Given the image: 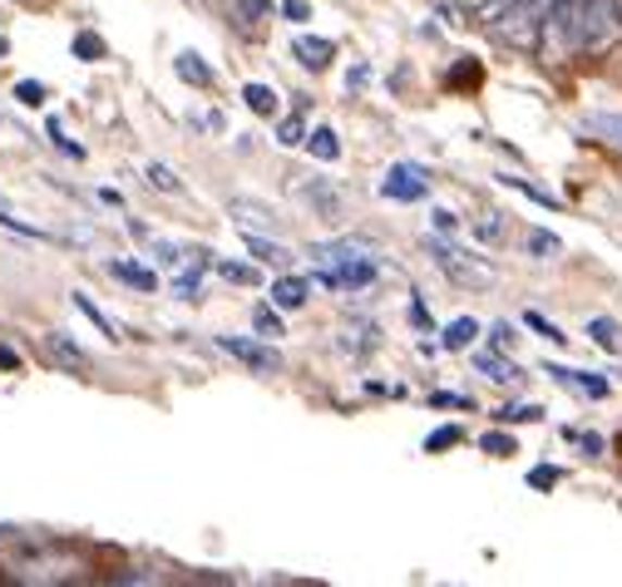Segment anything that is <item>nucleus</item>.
Returning a JSON list of instances; mask_svg holds the SVG:
<instances>
[{
    "label": "nucleus",
    "mask_w": 622,
    "mask_h": 587,
    "mask_svg": "<svg viewBox=\"0 0 622 587\" xmlns=\"http://www.w3.org/2000/svg\"><path fill=\"white\" fill-rule=\"evenodd\" d=\"M489 341H494V346H514V326H509V321H494V326H489Z\"/></svg>",
    "instance_id": "nucleus-40"
},
{
    "label": "nucleus",
    "mask_w": 622,
    "mask_h": 587,
    "mask_svg": "<svg viewBox=\"0 0 622 587\" xmlns=\"http://www.w3.org/2000/svg\"><path fill=\"white\" fill-rule=\"evenodd\" d=\"M579 445L588 449V454H602V449H608V445H602V435H579Z\"/></svg>",
    "instance_id": "nucleus-42"
},
{
    "label": "nucleus",
    "mask_w": 622,
    "mask_h": 587,
    "mask_svg": "<svg viewBox=\"0 0 622 587\" xmlns=\"http://www.w3.org/2000/svg\"><path fill=\"white\" fill-rule=\"evenodd\" d=\"M291 54H297L307 70H326V64L336 60V45L326 40V35H297V45H291Z\"/></svg>",
    "instance_id": "nucleus-11"
},
{
    "label": "nucleus",
    "mask_w": 622,
    "mask_h": 587,
    "mask_svg": "<svg viewBox=\"0 0 622 587\" xmlns=\"http://www.w3.org/2000/svg\"><path fill=\"white\" fill-rule=\"evenodd\" d=\"M307 143H311V153H316L322 163H336V159H341V139H336L332 128H316V134H307Z\"/></svg>",
    "instance_id": "nucleus-24"
},
{
    "label": "nucleus",
    "mask_w": 622,
    "mask_h": 587,
    "mask_svg": "<svg viewBox=\"0 0 622 587\" xmlns=\"http://www.w3.org/2000/svg\"><path fill=\"white\" fill-rule=\"evenodd\" d=\"M15 99H21V104H45V85L40 79H21V85H15Z\"/></svg>",
    "instance_id": "nucleus-36"
},
{
    "label": "nucleus",
    "mask_w": 622,
    "mask_h": 587,
    "mask_svg": "<svg viewBox=\"0 0 622 587\" xmlns=\"http://www.w3.org/2000/svg\"><path fill=\"white\" fill-rule=\"evenodd\" d=\"M583 128H588V134H602L608 143H618L622 149V114H588L583 118Z\"/></svg>",
    "instance_id": "nucleus-23"
},
{
    "label": "nucleus",
    "mask_w": 622,
    "mask_h": 587,
    "mask_svg": "<svg viewBox=\"0 0 622 587\" xmlns=\"http://www.w3.org/2000/svg\"><path fill=\"white\" fill-rule=\"evenodd\" d=\"M109 277L129 282V287H139V291H153V287H159V272L139 267V262H124V257H114V262H109Z\"/></svg>",
    "instance_id": "nucleus-14"
},
{
    "label": "nucleus",
    "mask_w": 622,
    "mask_h": 587,
    "mask_svg": "<svg viewBox=\"0 0 622 587\" xmlns=\"http://www.w3.org/2000/svg\"><path fill=\"white\" fill-rule=\"evenodd\" d=\"M430 217H435V233H440V237H450L455 227H460V217H455V213H445V208H435V213H430Z\"/></svg>",
    "instance_id": "nucleus-39"
},
{
    "label": "nucleus",
    "mask_w": 622,
    "mask_h": 587,
    "mask_svg": "<svg viewBox=\"0 0 622 587\" xmlns=\"http://www.w3.org/2000/svg\"><path fill=\"white\" fill-rule=\"evenodd\" d=\"M217 351L233 355V361H242L247 371H258V375H277L282 371V355L272 351L268 341H252V336H217Z\"/></svg>",
    "instance_id": "nucleus-3"
},
{
    "label": "nucleus",
    "mask_w": 622,
    "mask_h": 587,
    "mask_svg": "<svg viewBox=\"0 0 622 587\" xmlns=\"http://www.w3.org/2000/svg\"><path fill=\"white\" fill-rule=\"evenodd\" d=\"M480 332L484 326L474 316H455L450 326H445V351H470V346L480 341Z\"/></svg>",
    "instance_id": "nucleus-15"
},
{
    "label": "nucleus",
    "mask_w": 622,
    "mask_h": 587,
    "mask_svg": "<svg viewBox=\"0 0 622 587\" xmlns=\"http://www.w3.org/2000/svg\"><path fill=\"white\" fill-rule=\"evenodd\" d=\"M242 104L252 109V114L272 118V114H277V89H272V85H258V79H252V85H242Z\"/></svg>",
    "instance_id": "nucleus-18"
},
{
    "label": "nucleus",
    "mask_w": 622,
    "mask_h": 587,
    "mask_svg": "<svg viewBox=\"0 0 622 587\" xmlns=\"http://www.w3.org/2000/svg\"><path fill=\"white\" fill-rule=\"evenodd\" d=\"M242 242H247V252L258 257V262H268V267H287L291 262V252L282 242H272V237H262V233H252V227H247L242 233Z\"/></svg>",
    "instance_id": "nucleus-12"
},
{
    "label": "nucleus",
    "mask_w": 622,
    "mask_h": 587,
    "mask_svg": "<svg viewBox=\"0 0 622 587\" xmlns=\"http://www.w3.org/2000/svg\"><path fill=\"white\" fill-rule=\"evenodd\" d=\"M40 341H45V355H50V361H54V365H65V371H79V375H85V371H89V355H85V351H79V346H75V341H70V336L50 332V336H40Z\"/></svg>",
    "instance_id": "nucleus-9"
},
{
    "label": "nucleus",
    "mask_w": 622,
    "mask_h": 587,
    "mask_svg": "<svg viewBox=\"0 0 622 587\" xmlns=\"http://www.w3.org/2000/svg\"><path fill=\"white\" fill-rule=\"evenodd\" d=\"M75 60H85V64L104 60V40H99L95 30H79V35H75Z\"/></svg>",
    "instance_id": "nucleus-30"
},
{
    "label": "nucleus",
    "mask_w": 622,
    "mask_h": 587,
    "mask_svg": "<svg viewBox=\"0 0 622 587\" xmlns=\"http://www.w3.org/2000/svg\"><path fill=\"white\" fill-rule=\"evenodd\" d=\"M524 247H528V257H534V262H553V257L563 252V242H558L553 233H544V227H534V233L524 237Z\"/></svg>",
    "instance_id": "nucleus-22"
},
{
    "label": "nucleus",
    "mask_w": 622,
    "mask_h": 587,
    "mask_svg": "<svg viewBox=\"0 0 622 587\" xmlns=\"http://www.w3.org/2000/svg\"><path fill=\"white\" fill-rule=\"evenodd\" d=\"M480 371L489 375V380H499V385H514L519 380V371L509 361H499V355H480Z\"/></svg>",
    "instance_id": "nucleus-31"
},
{
    "label": "nucleus",
    "mask_w": 622,
    "mask_h": 587,
    "mask_svg": "<svg viewBox=\"0 0 622 587\" xmlns=\"http://www.w3.org/2000/svg\"><path fill=\"white\" fill-rule=\"evenodd\" d=\"M548 375H553V380H563V385H573V390H583L588 400H608V390H612V385L602 380L598 371H569V365H548Z\"/></svg>",
    "instance_id": "nucleus-8"
},
{
    "label": "nucleus",
    "mask_w": 622,
    "mask_h": 587,
    "mask_svg": "<svg viewBox=\"0 0 622 587\" xmlns=\"http://www.w3.org/2000/svg\"><path fill=\"white\" fill-rule=\"evenodd\" d=\"M252 326H258V336H268V341H277V336H287V332H282V316H277V307H258V311H252Z\"/></svg>",
    "instance_id": "nucleus-29"
},
{
    "label": "nucleus",
    "mask_w": 622,
    "mask_h": 587,
    "mask_svg": "<svg viewBox=\"0 0 622 587\" xmlns=\"http://www.w3.org/2000/svg\"><path fill=\"white\" fill-rule=\"evenodd\" d=\"M85 573V563H79L70 548H25V553L11 558V577L15 583H75V577Z\"/></svg>",
    "instance_id": "nucleus-1"
},
{
    "label": "nucleus",
    "mask_w": 622,
    "mask_h": 587,
    "mask_svg": "<svg viewBox=\"0 0 622 587\" xmlns=\"http://www.w3.org/2000/svg\"><path fill=\"white\" fill-rule=\"evenodd\" d=\"M499 420H505V425H534V420H544V410L538 405H505Z\"/></svg>",
    "instance_id": "nucleus-33"
},
{
    "label": "nucleus",
    "mask_w": 622,
    "mask_h": 587,
    "mask_svg": "<svg viewBox=\"0 0 622 587\" xmlns=\"http://www.w3.org/2000/svg\"><path fill=\"white\" fill-rule=\"evenodd\" d=\"M277 143H282V149L307 143V124H301V118H282V124H277Z\"/></svg>",
    "instance_id": "nucleus-32"
},
{
    "label": "nucleus",
    "mask_w": 622,
    "mask_h": 587,
    "mask_svg": "<svg viewBox=\"0 0 622 587\" xmlns=\"http://www.w3.org/2000/svg\"><path fill=\"white\" fill-rule=\"evenodd\" d=\"M430 257L440 262V272L445 277H455L460 287H494V267H484V262H464L460 252H455L450 242H440V237H430Z\"/></svg>",
    "instance_id": "nucleus-2"
},
{
    "label": "nucleus",
    "mask_w": 622,
    "mask_h": 587,
    "mask_svg": "<svg viewBox=\"0 0 622 587\" xmlns=\"http://www.w3.org/2000/svg\"><path fill=\"white\" fill-rule=\"evenodd\" d=\"M524 326H534V332H538V336H548V341H553V346H569V336L558 332V326H553V321H548V316H538V311H528V316H524Z\"/></svg>",
    "instance_id": "nucleus-34"
},
{
    "label": "nucleus",
    "mask_w": 622,
    "mask_h": 587,
    "mask_svg": "<svg viewBox=\"0 0 622 587\" xmlns=\"http://www.w3.org/2000/svg\"><path fill=\"white\" fill-rule=\"evenodd\" d=\"M227 213H233V223H242V227H272V217H277L268 203H258V198H233Z\"/></svg>",
    "instance_id": "nucleus-13"
},
{
    "label": "nucleus",
    "mask_w": 622,
    "mask_h": 587,
    "mask_svg": "<svg viewBox=\"0 0 622 587\" xmlns=\"http://www.w3.org/2000/svg\"><path fill=\"white\" fill-rule=\"evenodd\" d=\"M291 192H297L311 213H322L326 223H336V217H341V192H336L326 178H291Z\"/></svg>",
    "instance_id": "nucleus-6"
},
{
    "label": "nucleus",
    "mask_w": 622,
    "mask_h": 587,
    "mask_svg": "<svg viewBox=\"0 0 622 587\" xmlns=\"http://www.w3.org/2000/svg\"><path fill=\"white\" fill-rule=\"evenodd\" d=\"M528 484H534V489H553L558 470H553V464H534V470H528Z\"/></svg>",
    "instance_id": "nucleus-37"
},
{
    "label": "nucleus",
    "mask_w": 622,
    "mask_h": 587,
    "mask_svg": "<svg viewBox=\"0 0 622 587\" xmlns=\"http://www.w3.org/2000/svg\"><path fill=\"white\" fill-rule=\"evenodd\" d=\"M144 178H149V188H159V192H183L178 173H173L169 163H149V168H144Z\"/></svg>",
    "instance_id": "nucleus-27"
},
{
    "label": "nucleus",
    "mask_w": 622,
    "mask_h": 587,
    "mask_svg": "<svg viewBox=\"0 0 622 587\" xmlns=\"http://www.w3.org/2000/svg\"><path fill=\"white\" fill-rule=\"evenodd\" d=\"M430 192V173L420 163H390L386 178H381V198H396V203H420Z\"/></svg>",
    "instance_id": "nucleus-4"
},
{
    "label": "nucleus",
    "mask_w": 622,
    "mask_h": 587,
    "mask_svg": "<svg viewBox=\"0 0 622 587\" xmlns=\"http://www.w3.org/2000/svg\"><path fill=\"white\" fill-rule=\"evenodd\" d=\"M470 233L480 237V242H499V237H505V213H494V208L474 213V217H470Z\"/></svg>",
    "instance_id": "nucleus-21"
},
{
    "label": "nucleus",
    "mask_w": 622,
    "mask_h": 587,
    "mask_svg": "<svg viewBox=\"0 0 622 587\" xmlns=\"http://www.w3.org/2000/svg\"><path fill=\"white\" fill-rule=\"evenodd\" d=\"M455 11H464V15H474V21H484V25H494L499 15L514 5V0H450Z\"/></svg>",
    "instance_id": "nucleus-20"
},
{
    "label": "nucleus",
    "mask_w": 622,
    "mask_h": 587,
    "mask_svg": "<svg viewBox=\"0 0 622 587\" xmlns=\"http://www.w3.org/2000/svg\"><path fill=\"white\" fill-rule=\"evenodd\" d=\"M15 365H21V355H15L11 346H0V371H15Z\"/></svg>",
    "instance_id": "nucleus-43"
},
{
    "label": "nucleus",
    "mask_w": 622,
    "mask_h": 587,
    "mask_svg": "<svg viewBox=\"0 0 622 587\" xmlns=\"http://www.w3.org/2000/svg\"><path fill=\"white\" fill-rule=\"evenodd\" d=\"M480 449H484V454H494V460H509V454H519L514 435H505V429H489V435H480Z\"/></svg>",
    "instance_id": "nucleus-26"
},
{
    "label": "nucleus",
    "mask_w": 622,
    "mask_h": 587,
    "mask_svg": "<svg viewBox=\"0 0 622 587\" xmlns=\"http://www.w3.org/2000/svg\"><path fill=\"white\" fill-rule=\"evenodd\" d=\"M322 287H336V291H361L376 282V262H346V267H322Z\"/></svg>",
    "instance_id": "nucleus-7"
},
{
    "label": "nucleus",
    "mask_w": 622,
    "mask_h": 587,
    "mask_svg": "<svg viewBox=\"0 0 622 587\" xmlns=\"http://www.w3.org/2000/svg\"><path fill=\"white\" fill-rule=\"evenodd\" d=\"M311 301V277H277L272 282V307L277 311H301Z\"/></svg>",
    "instance_id": "nucleus-10"
},
{
    "label": "nucleus",
    "mask_w": 622,
    "mask_h": 587,
    "mask_svg": "<svg viewBox=\"0 0 622 587\" xmlns=\"http://www.w3.org/2000/svg\"><path fill=\"white\" fill-rule=\"evenodd\" d=\"M316 267H346V262H376V242L365 237H336V242H316L311 247Z\"/></svg>",
    "instance_id": "nucleus-5"
},
{
    "label": "nucleus",
    "mask_w": 622,
    "mask_h": 587,
    "mask_svg": "<svg viewBox=\"0 0 622 587\" xmlns=\"http://www.w3.org/2000/svg\"><path fill=\"white\" fill-rule=\"evenodd\" d=\"M588 341L602 346L608 355H622V326H618L612 316H593V321H588Z\"/></svg>",
    "instance_id": "nucleus-16"
},
{
    "label": "nucleus",
    "mask_w": 622,
    "mask_h": 587,
    "mask_svg": "<svg viewBox=\"0 0 622 587\" xmlns=\"http://www.w3.org/2000/svg\"><path fill=\"white\" fill-rule=\"evenodd\" d=\"M0 213H5V198H0Z\"/></svg>",
    "instance_id": "nucleus-45"
},
{
    "label": "nucleus",
    "mask_w": 622,
    "mask_h": 587,
    "mask_svg": "<svg viewBox=\"0 0 622 587\" xmlns=\"http://www.w3.org/2000/svg\"><path fill=\"white\" fill-rule=\"evenodd\" d=\"M217 272H223L227 282H237V287H247V282H258V272L247 267V262H217Z\"/></svg>",
    "instance_id": "nucleus-35"
},
{
    "label": "nucleus",
    "mask_w": 622,
    "mask_h": 587,
    "mask_svg": "<svg viewBox=\"0 0 622 587\" xmlns=\"http://www.w3.org/2000/svg\"><path fill=\"white\" fill-rule=\"evenodd\" d=\"M499 183H505V188H514V192H524V198H534V203H538V208H548V213H553V208H558V198H553V192L534 188V183H528V178H514V173H505V178H499Z\"/></svg>",
    "instance_id": "nucleus-25"
},
{
    "label": "nucleus",
    "mask_w": 622,
    "mask_h": 587,
    "mask_svg": "<svg viewBox=\"0 0 622 587\" xmlns=\"http://www.w3.org/2000/svg\"><path fill=\"white\" fill-rule=\"evenodd\" d=\"M282 15L287 21H311V0H282Z\"/></svg>",
    "instance_id": "nucleus-38"
},
{
    "label": "nucleus",
    "mask_w": 622,
    "mask_h": 587,
    "mask_svg": "<svg viewBox=\"0 0 622 587\" xmlns=\"http://www.w3.org/2000/svg\"><path fill=\"white\" fill-rule=\"evenodd\" d=\"M70 301H75V311H85V316H89V321H95V326H99V332H104V336H109V341H124V332H119L114 321H109V316H104V311H99V307H95V297H89V291H70Z\"/></svg>",
    "instance_id": "nucleus-19"
},
{
    "label": "nucleus",
    "mask_w": 622,
    "mask_h": 587,
    "mask_svg": "<svg viewBox=\"0 0 622 587\" xmlns=\"http://www.w3.org/2000/svg\"><path fill=\"white\" fill-rule=\"evenodd\" d=\"M268 11V0H242V15H262Z\"/></svg>",
    "instance_id": "nucleus-44"
},
{
    "label": "nucleus",
    "mask_w": 622,
    "mask_h": 587,
    "mask_svg": "<svg viewBox=\"0 0 622 587\" xmlns=\"http://www.w3.org/2000/svg\"><path fill=\"white\" fill-rule=\"evenodd\" d=\"M460 425H440V429H430V435H425V449H430V454H445V449H455V445H460Z\"/></svg>",
    "instance_id": "nucleus-28"
},
{
    "label": "nucleus",
    "mask_w": 622,
    "mask_h": 587,
    "mask_svg": "<svg viewBox=\"0 0 622 587\" xmlns=\"http://www.w3.org/2000/svg\"><path fill=\"white\" fill-rule=\"evenodd\" d=\"M173 70H178V79H188V85H198V89L213 85V70H208L203 54H194V50H183L178 60H173Z\"/></svg>",
    "instance_id": "nucleus-17"
},
{
    "label": "nucleus",
    "mask_w": 622,
    "mask_h": 587,
    "mask_svg": "<svg viewBox=\"0 0 622 587\" xmlns=\"http://www.w3.org/2000/svg\"><path fill=\"white\" fill-rule=\"evenodd\" d=\"M435 405H450V410H470L474 400H470V396H445V390H440V396H435Z\"/></svg>",
    "instance_id": "nucleus-41"
}]
</instances>
